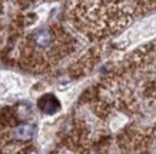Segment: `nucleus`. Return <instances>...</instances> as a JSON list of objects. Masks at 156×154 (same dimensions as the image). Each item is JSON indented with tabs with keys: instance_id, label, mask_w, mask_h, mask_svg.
I'll return each mask as SVG.
<instances>
[{
	"instance_id": "1",
	"label": "nucleus",
	"mask_w": 156,
	"mask_h": 154,
	"mask_svg": "<svg viewBox=\"0 0 156 154\" xmlns=\"http://www.w3.org/2000/svg\"><path fill=\"white\" fill-rule=\"evenodd\" d=\"M77 16L95 33L112 34L130 22L132 12L126 0H82Z\"/></svg>"
},
{
	"instance_id": "2",
	"label": "nucleus",
	"mask_w": 156,
	"mask_h": 154,
	"mask_svg": "<svg viewBox=\"0 0 156 154\" xmlns=\"http://www.w3.org/2000/svg\"><path fill=\"white\" fill-rule=\"evenodd\" d=\"M57 33L50 27L39 29L29 40V49L33 53H52L56 49Z\"/></svg>"
},
{
	"instance_id": "3",
	"label": "nucleus",
	"mask_w": 156,
	"mask_h": 154,
	"mask_svg": "<svg viewBox=\"0 0 156 154\" xmlns=\"http://www.w3.org/2000/svg\"><path fill=\"white\" fill-rule=\"evenodd\" d=\"M34 126L29 124V123H22V124H16L12 130V137L17 141H29L34 135Z\"/></svg>"
},
{
	"instance_id": "4",
	"label": "nucleus",
	"mask_w": 156,
	"mask_h": 154,
	"mask_svg": "<svg viewBox=\"0 0 156 154\" xmlns=\"http://www.w3.org/2000/svg\"><path fill=\"white\" fill-rule=\"evenodd\" d=\"M37 106L43 113H46V114H55V113L60 108V103H59V100H57L55 96L46 94V96H43L42 98H39Z\"/></svg>"
},
{
	"instance_id": "5",
	"label": "nucleus",
	"mask_w": 156,
	"mask_h": 154,
	"mask_svg": "<svg viewBox=\"0 0 156 154\" xmlns=\"http://www.w3.org/2000/svg\"><path fill=\"white\" fill-rule=\"evenodd\" d=\"M132 60H135L137 64H143L147 67H152L153 71H156V43H153L149 51H145L143 56H135L132 57Z\"/></svg>"
},
{
	"instance_id": "6",
	"label": "nucleus",
	"mask_w": 156,
	"mask_h": 154,
	"mask_svg": "<svg viewBox=\"0 0 156 154\" xmlns=\"http://www.w3.org/2000/svg\"><path fill=\"white\" fill-rule=\"evenodd\" d=\"M135 7L140 9L142 12H147V10L156 7V0H132Z\"/></svg>"
}]
</instances>
